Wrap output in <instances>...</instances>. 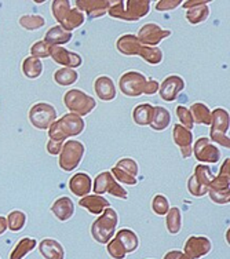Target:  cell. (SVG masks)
I'll return each instance as SVG.
<instances>
[{"label":"cell","instance_id":"obj_8","mask_svg":"<svg viewBox=\"0 0 230 259\" xmlns=\"http://www.w3.org/2000/svg\"><path fill=\"white\" fill-rule=\"evenodd\" d=\"M64 104L70 113H75L80 117L90 115L97 106L94 98L79 89H70L66 91L64 95Z\"/></svg>","mask_w":230,"mask_h":259},{"label":"cell","instance_id":"obj_28","mask_svg":"<svg viewBox=\"0 0 230 259\" xmlns=\"http://www.w3.org/2000/svg\"><path fill=\"white\" fill-rule=\"evenodd\" d=\"M190 115L196 124L210 125L211 124V110L204 102H195L190 105Z\"/></svg>","mask_w":230,"mask_h":259},{"label":"cell","instance_id":"obj_23","mask_svg":"<svg viewBox=\"0 0 230 259\" xmlns=\"http://www.w3.org/2000/svg\"><path fill=\"white\" fill-rule=\"evenodd\" d=\"M79 204L83 208L88 209L91 214L101 215L106 208H109L110 203L101 194H87L84 197H81Z\"/></svg>","mask_w":230,"mask_h":259},{"label":"cell","instance_id":"obj_33","mask_svg":"<svg viewBox=\"0 0 230 259\" xmlns=\"http://www.w3.org/2000/svg\"><path fill=\"white\" fill-rule=\"evenodd\" d=\"M77 79H79V73L75 69H70V68H60L58 70H55L54 73L55 83L58 85H62V87L75 84Z\"/></svg>","mask_w":230,"mask_h":259},{"label":"cell","instance_id":"obj_15","mask_svg":"<svg viewBox=\"0 0 230 259\" xmlns=\"http://www.w3.org/2000/svg\"><path fill=\"white\" fill-rule=\"evenodd\" d=\"M171 36V30L163 29L159 24L155 22H148L145 25L141 26L140 32H138V40L142 45L149 46V47H157L161 41Z\"/></svg>","mask_w":230,"mask_h":259},{"label":"cell","instance_id":"obj_25","mask_svg":"<svg viewBox=\"0 0 230 259\" xmlns=\"http://www.w3.org/2000/svg\"><path fill=\"white\" fill-rule=\"evenodd\" d=\"M70 39H72V32H66L60 25L50 28L44 36V41L49 46L66 45V43H69Z\"/></svg>","mask_w":230,"mask_h":259},{"label":"cell","instance_id":"obj_14","mask_svg":"<svg viewBox=\"0 0 230 259\" xmlns=\"http://www.w3.org/2000/svg\"><path fill=\"white\" fill-rule=\"evenodd\" d=\"M192 150H193L196 160L205 164H216L222 157L220 149H218V146L210 138H205V137L197 138L195 145L192 146Z\"/></svg>","mask_w":230,"mask_h":259},{"label":"cell","instance_id":"obj_41","mask_svg":"<svg viewBox=\"0 0 230 259\" xmlns=\"http://www.w3.org/2000/svg\"><path fill=\"white\" fill-rule=\"evenodd\" d=\"M30 54L37 60L47 58V57H50V46L47 45L44 40H39L30 47Z\"/></svg>","mask_w":230,"mask_h":259},{"label":"cell","instance_id":"obj_36","mask_svg":"<svg viewBox=\"0 0 230 259\" xmlns=\"http://www.w3.org/2000/svg\"><path fill=\"white\" fill-rule=\"evenodd\" d=\"M20 25L26 30H37L45 25L43 15H22L20 18Z\"/></svg>","mask_w":230,"mask_h":259},{"label":"cell","instance_id":"obj_26","mask_svg":"<svg viewBox=\"0 0 230 259\" xmlns=\"http://www.w3.org/2000/svg\"><path fill=\"white\" fill-rule=\"evenodd\" d=\"M153 112H155V106L152 104H141L136 105L134 110H132V120L136 125H149L152 119H153Z\"/></svg>","mask_w":230,"mask_h":259},{"label":"cell","instance_id":"obj_6","mask_svg":"<svg viewBox=\"0 0 230 259\" xmlns=\"http://www.w3.org/2000/svg\"><path fill=\"white\" fill-rule=\"evenodd\" d=\"M211 130H210V140L214 144H218L223 148H230L229 140V125L230 116L229 112L223 108H216L211 112Z\"/></svg>","mask_w":230,"mask_h":259},{"label":"cell","instance_id":"obj_29","mask_svg":"<svg viewBox=\"0 0 230 259\" xmlns=\"http://www.w3.org/2000/svg\"><path fill=\"white\" fill-rule=\"evenodd\" d=\"M171 123V115L164 106H155L153 119L150 121V128L155 131H164Z\"/></svg>","mask_w":230,"mask_h":259},{"label":"cell","instance_id":"obj_5","mask_svg":"<svg viewBox=\"0 0 230 259\" xmlns=\"http://www.w3.org/2000/svg\"><path fill=\"white\" fill-rule=\"evenodd\" d=\"M119 224V217L113 208H106L102 214L94 221L91 226V234L93 239L100 243V244H106L109 243L112 237L115 236L116 226Z\"/></svg>","mask_w":230,"mask_h":259},{"label":"cell","instance_id":"obj_1","mask_svg":"<svg viewBox=\"0 0 230 259\" xmlns=\"http://www.w3.org/2000/svg\"><path fill=\"white\" fill-rule=\"evenodd\" d=\"M116 49L123 55L128 57H141L150 65H159L163 62V51L159 47H149L141 43L136 35L125 33L116 41Z\"/></svg>","mask_w":230,"mask_h":259},{"label":"cell","instance_id":"obj_46","mask_svg":"<svg viewBox=\"0 0 230 259\" xmlns=\"http://www.w3.org/2000/svg\"><path fill=\"white\" fill-rule=\"evenodd\" d=\"M159 87H160V83L156 79H148V83H146L145 89V95H153L159 91Z\"/></svg>","mask_w":230,"mask_h":259},{"label":"cell","instance_id":"obj_2","mask_svg":"<svg viewBox=\"0 0 230 259\" xmlns=\"http://www.w3.org/2000/svg\"><path fill=\"white\" fill-rule=\"evenodd\" d=\"M149 11V0H119V2H110L108 14L115 20L135 22L146 17Z\"/></svg>","mask_w":230,"mask_h":259},{"label":"cell","instance_id":"obj_17","mask_svg":"<svg viewBox=\"0 0 230 259\" xmlns=\"http://www.w3.org/2000/svg\"><path fill=\"white\" fill-rule=\"evenodd\" d=\"M50 57L58 65H62V68H70L76 69L81 66V57L76 53L66 50L62 46H50Z\"/></svg>","mask_w":230,"mask_h":259},{"label":"cell","instance_id":"obj_43","mask_svg":"<svg viewBox=\"0 0 230 259\" xmlns=\"http://www.w3.org/2000/svg\"><path fill=\"white\" fill-rule=\"evenodd\" d=\"M106 248H108V252H109V255L113 259H124L125 255H127L124 247L121 245L120 241L116 239V237L112 240V241L108 243V247H106Z\"/></svg>","mask_w":230,"mask_h":259},{"label":"cell","instance_id":"obj_44","mask_svg":"<svg viewBox=\"0 0 230 259\" xmlns=\"http://www.w3.org/2000/svg\"><path fill=\"white\" fill-rule=\"evenodd\" d=\"M180 5H182L180 0H160L156 3L155 9L157 11H170L175 10L176 7H179Z\"/></svg>","mask_w":230,"mask_h":259},{"label":"cell","instance_id":"obj_47","mask_svg":"<svg viewBox=\"0 0 230 259\" xmlns=\"http://www.w3.org/2000/svg\"><path fill=\"white\" fill-rule=\"evenodd\" d=\"M205 3H208V2H205V0H188V2H182V7L186 9V10H190V9H193V7H197V6L205 5Z\"/></svg>","mask_w":230,"mask_h":259},{"label":"cell","instance_id":"obj_37","mask_svg":"<svg viewBox=\"0 0 230 259\" xmlns=\"http://www.w3.org/2000/svg\"><path fill=\"white\" fill-rule=\"evenodd\" d=\"M26 222V215L20 211V209H14L11 211L9 217H7V228L13 232H20L24 229Z\"/></svg>","mask_w":230,"mask_h":259},{"label":"cell","instance_id":"obj_30","mask_svg":"<svg viewBox=\"0 0 230 259\" xmlns=\"http://www.w3.org/2000/svg\"><path fill=\"white\" fill-rule=\"evenodd\" d=\"M22 73L28 79H37L43 73V62L35 57H26L22 61Z\"/></svg>","mask_w":230,"mask_h":259},{"label":"cell","instance_id":"obj_11","mask_svg":"<svg viewBox=\"0 0 230 259\" xmlns=\"http://www.w3.org/2000/svg\"><path fill=\"white\" fill-rule=\"evenodd\" d=\"M93 189L95 194L109 193L119 199H128V192L113 178L110 171H102L95 177V180L93 181Z\"/></svg>","mask_w":230,"mask_h":259},{"label":"cell","instance_id":"obj_3","mask_svg":"<svg viewBox=\"0 0 230 259\" xmlns=\"http://www.w3.org/2000/svg\"><path fill=\"white\" fill-rule=\"evenodd\" d=\"M51 13L55 21L66 32L80 28L85 21V15L77 7H73L68 0H54L51 2Z\"/></svg>","mask_w":230,"mask_h":259},{"label":"cell","instance_id":"obj_13","mask_svg":"<svg viewBox=\"0 0 230 259\" xmlns=\"http://www.w3.org/2000/svg\"><path fill=\"white\" fill-rule=\"evenodd\" d=\"M57 120V109L49 102H37L29 110V121L37 130H49Z\"/></svg>","mask_w":230,"mask_h":259},{"label":"cell","instance_id":"obj_38","mask_svg":"<svg viewBox=\"0 0 230 259\" xmlns=\"http://www.w3.org/2000/svg\"><path fill=\"white\" fill-rule=\"evenodd\" d=\"M116 167L123 169L124 172H127L131 177H134V178H136L138 174H140V165L136 164L135 160L131 159V157H123V159H120L117 161Z\"/></svg>","mask_w":230,"mask_h":259},{"label":"cell","instance_id":"obj_16","mask_svg":"<svg viewBox=\"0 0 230 259\" xmlns=\"http://www.w3.org/2000/svg\"><path fill=\"white\" fill-rule=\"evenodd\" d=\"M185 80L180 76L170 75L161 81L160 87H159V94H160L161 100L165 102H172L178 98V95L182 91L185 90Z\"/></svg>","mask_w":230,"mask_h":259},{"label":"cell","instance_id":"obj_10","mask_svg":"<svg viewBox=\"0 0 230 259\" xmlns=\"http://www.w3.org/2000/svg\"><path fill=\"white\" fill-rule=\"evenodd\" d=\"M212 169L205 164H199L195 167V172L188 180V190L195 197H203L208 193L211 182L214 180Z\"/></svg>","mask_w":230,"mask_h":259},{"label":"cell","instance_id":"obj_35","mask_svg":"<svg viewBox=\"0 0 230 259\" xmlns=\"http://www.w3.org/2000/svg\"><path fill=\"white\" fill-rule=\"evenodd\" d=\"M36 244H37V241L35 239H29V237L22 239L13 249L10 259H22L28 252H30L32 249L35 248Z\"/></svg>","mask_w":230,"mask_h":259},{"label":"cell","instance_id":"obj_48","mask_svg":"<svg viewBox=\"0 0 230 259\" xmlns=\"http://www.w3.org/2000/svg\"><path fill=\"white\" fill-rule=\"evenodd\" d=\"M164 259H190L188 255H185L180 251H170L168 254H165Z\"/></svg>","mask_w":230,"mask_h":259},{"label":"cell","instance_id":"obj_32","mask_svg":"<svg viewBox=\"0 0 230 259\" xmlns=\"http://www.w3.org/2000/svg\"><path fill=\"white\" fill-rule=\"evenodd\" d=\"M208 17H210V7H208V3L197 6V7H193V9H190V10L186 11V20H188V22L192 24V25H197V24L204 22Z\"/></svg>","mask_w":230,"mask_h":259},{"label":"cell","instance_id":"obj_31","mask_svg":"<svg viewBox=\"0 0 230 259\" xmlns=\"http://www.w3.org/2000/svg\"><path fill=\"white\" fill-rule=\"evenodd\" d=\"M116 239L120 241L127 254L134 252L138 248V245H140V240L136 237V234L130 229H121L120 232H117Z\"/></svg>","mask_w":230,"mask_h":259},{"label":"cell","instance_id":"obj_24","mask_svg":"<svg viewBox=\"0 0 230 259\" xmlns=\"http://www.w3.org/2000/svg\"><path fill=\"white\" fill-rule=\"evenodd\" d=\"M51 212L58 220L65 222V221L70 220L73 217V214H75V204H73V201L69 197L62 196V197H58V199L55 200L54 204L51 205Z\"/></svg>","mask_w":230,"mask_h":259},{"label":"cell","instance_id":"obj_4","mask_svg":"<svg viewBox=\"0 0 230 259\" xmlns=\"http://www.w3.org/2000/svg\"><path fill=\"white\" fill-rule=\"evenodd\" d=\"M84 128L85 121L83 117L75 115V113H66L61 119L55 120L47 131H49L50 140L65 142L66 138H69V137L80 135Z\"/></svg>","mask_w":230,"mask_h":259},{"label":"cell","instance_id":"obj_39","mask_svg":"<svg viewBox=\"0 0 230 259\" xmlns=\"http://www.w3.org/2000/svg\"><path fill=\"white\" fill-rule=\"evenodd\" d=\"M176 116L179 119V124L183 125L185 128L192 130L195 127V123H193V119H192V115H190L189 108H186L183 105H178L176 106Z\"/></svg>","mask_w":230,"mask_h":259},{"label":"cell","instance_id":"obj_40","mask_svg":"<svg viewBox=\"0 0 230 259\" xmlns=\"http://www.w3.org/2000/svg\"><path fill=\"white\" fill-rule=\"evenodd\" d=\"M152 208H153V211L157 215H165L171 207L165 196H163V194H156L155 197H153V201H152Z\"/></svg>","mask_w":230,"mask_h":259},{"label":"cell","instance_id":"obj_7","mask_svg":"<svg viewBox=\"0 0 230 259\" xmlns=\"http://www.w3.org/2000/svg\"><path fill=\"white\" fill-rule=\"evenodd\" d=\"M229 182H230V159L223 161L220 165L219 174L214 177L208 188V194L211 200L216 204H229L230 193H229Z\"/></svg>","mask_w":230,"mask_h":259},{"label":"cell","instance_id":"obj_19","mask_svg":"<svg viewBox=\"0 0 230 259\" xmlns=\"http://www.w3.org/2000/svg\"><path fill=\"white\" fill-rule=\"evenodd\" d=\"M211 241L204 236H190L185 243V255H188L190 259H200L201 256H205L210 254Z\"/></svg>","mask_w":230,"mask_h":259},{"label":"cell","instance_id":"obj_27","mask_svg":"<svg viewBox=\"0 0 230 259\" xmlns=\"http://www.w3.org/2000/svg\"><path fill=\"white\" fill-rule=\"evenodd\" d=\"M40 254L45 259H64L65 251L57 240L45 239L40 243Z\"/></svg>","mask_w":230,"mask_h":259},{"label":"cell","instance_id":"obj_12","mask_svg":"<svg viewBox=\"0 0 230 259\" xmlns=\"http://www.w3.org/2000/svg\"><path fill=\"white\" fill-rule=\"evenodd\" d=\"M146 83H148V79L145 77V75H142L141 72H136V70H128L121 75L120 80H119V87L125 97L135 98V97L145 94Z\"/></svg>","mask_w":230,"mask_h":259},{"label":"cell","instance_id":"obj_20","mask_svg":"<svg viewBox=\"0 0 230 259\" xmlns=\"http://www.w3.org/2000/svg\"><path fill=\"white\" fill-rule=\"evenodd\" d=\"M76 7L84 15H88L91 18H101L109 10V0H79L75 3Z\"/></svg>","mask_w":230,"mask_h":259},{"label":"cell","instance_id":"obj_34","mask_svg":"<svg viewBox=\"0 0 230 259\" xmlns=\"http://www.w3.org/2000/svg\"><path fill=\"white\" fill-rule=\"evenodd\" d=\"M165 215H167V220H165L167 230L171 234L179 233L180 226H182V214H180V209L178 207H172V208L168 209V212Z\"/></svg>","mask_w":230,"mask_h":259},{"label":"cell","instance_id":"obj_21","mask_svg":"<svg viewBox=\"0 0 230 259\" xmlns=\"http://www.w3.org/2000/svg\"><path fill=\"white\" fill-rule=\"evenodd\" d=\"M94 91L101 101H113L116 98L115 81L109 76H98L94 81Z\"/></svg>","mask_w":230,"mask_h":259},{"label":"cell","instance_id":"obj_18","mask_svg":"<svg viewBox=\"0 0 230 259\" xmlns=\"http://www.w3.org/2000/svg\"><path fill=\"white\" fill-rule=\"evenodd\" d=\"M172 140L178 146H179L180 156L183 159H189L190 156L193 155V134L192 131L185 128L183 125H180L179 123L172 127Z\"/></svg>","mask_w":230,"mask_h":259},{"label":"cell","instance_id":"obj_42","mask_svg":"<svg viewBox=\"0 0 230 259\" xmlns=\"http://www.w3.org/2000/svg\"><path fill=\"white\" fill-rule=\"evenodd\" d=\"M110 174L113 175V178H115L119 184L128 185V186H135V185L138 184V180H136V178H134V177H131V175H128L127 172H124L123 169L117 168L116 165L110 169Z\"/></svg>","mask_w":230,"mask_h":259},{"label":"cell","instance_id":"obj_22","mask_svg":"<svg viewBox=\"0 0 230 259\" xmlns=\"http://www.w3.org/2000/svg\"><path fill=\"white\" fill-rule=\"evenodd\" d=\"M69 189L76 196L84 197L93 189V180H91L88 174L77 172L69 180Z\"/></svg>","mask_w":230,"mask_h":259},{"label":"cell","instance_id":"obj_49","mask_svg":"<svg viewBox=\"0 0 230 259\" xmlns=\"http://www.w3.org/2000/svg\"><path fill=\"white\" fill-rule=\"evenodd\" d=\"M7 229V218L0 217V234H3Z\"/></svg>","mask_w":230,"mask_h":259},{"label":"cell","instance_id":"obj_9","mask_svg":"<svg viewBox=\"0 0 230 259\" xmlns=\"http://www.w3.org/2000/svg\"><path fill=\"white\" fill-rule=\"evenodd\" d=\"M85 146L83 142L77 140H69L66 141L65 144L62 145L61 149L60 159H58V164L65 172L75 171L79 165H80L81 160L84 157Z\"/></svg>","mask_w":230,"mask_h":259},{"label":"cell","instance_id":"obj_45","mask_svg":"<svg viewBox=\"0 0 230 259\" xmlns=\"http://www.w3.org/2000/svg\"><path fill=\"white\" fill-rule=\"evenodd\" d=\"M62 145H64V142H62V141L49 140V142H47V146H45L47 153H50V155H53V156L60 155L61 149H62Z\"/></svg>","mask_w":230,"mask_h":259}]
</instances>
